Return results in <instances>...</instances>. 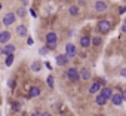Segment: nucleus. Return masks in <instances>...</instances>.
Masks as SVG:
<instances>
[{"instance_id":"nucleus-28","label":"nucleus","mask_w":126,"mask_h":116,"mask_svg":"<svg viewBox=\"0 0 126 116\" xmlns=\"http://www.w3.org/2000/svg\"><path fill=\"white\" fill-rule=\"evenodd\" d=\"M8 85H9L11 89H15V80H14V79H11V80L8 82Z\"/></svg>"},{"instance_id":"nucleus-7","label":"nucleus","mask_w":126,"mask_h":116,"mask_svg":"<svg viewBox=\"0 0 126 116\" xmlns=\"http://www.w3.org/2000/svg\"><path fill=\"white\" fill-rule=\"evenodd\" d=\"M65 54H67L70 58H74V57L77 55V48H76V45L67 43V45H65Z\"/></svg>"},{"instance_id":"nucleus-8","label":"nucleus","mask_w":126,"mask_h":116,"mask_svg":"<svg viewBox=\"0 0 126 116\" xmlns=\"http://www.w3.org/2000/svg\"><path fill=\"white\" fill-rule=\"evenodd\" d=\"M110 100H111V103H113L114 106H117V107L123 104V97H122V92H116V94H113Z\"/></svg>"},{"instance_id":"nucleus-14","label":"nucleus","mask_w":126,"mask_h":116,"mask_svg":"<svg viewBox=\"0 0 126 116\" xmlns=\"http://www.w3.org/2000/svg\"><path fill=\"white\" fill-rule=\"evenodd\" d=\"M15 45H12V43H6L5 46H3V55H9V54H14L15 52Z\"/></svg>"},{"instance_id":"nucleus-15","label":"nucleus","mask_w":126,"mask_h":116,"mask_svg":"<svg viewBox=\"0 0 126 116\" xmlns=\"http://www.w3.org/2000/svg\"><path fill=\"white\" fill-rule=\"evenodd\" d=\"M40 94H42V89H40L39 86H31V88H30V91H28V97H31V98L39 97Z\"/></svg>"},{"instance_id":"nucleus-36","label":"nucleus","mask_w":126,"mask_h":116,"mask_svg":"<svg viewBox=\"0 0 126 116\" xmlns=\"http://www.w3.org/2000/svg\"><path fill=\"white\" fill-rule=\"evenodd\" d=\"M45 66H46V69H49V70H52V66H50V63H45Z\"/></svg>"},{"instance_id":"nucleus-20","label":"nucleus","mask_w":126,"mask_h":116,"mask_svg":"<svg viewBox=\"0 0 126 116\" xmlns=\"http://www.w3.org/2000/svg\"><path fill=\"white\" fill-rule=\"evenodd\" d=\"M46 83H47L49 88H52V89L55 88V80H53V76H52V75H49V76L46 77Z\"/></svg>"},{"instance_id":"nucleus-2","label":"nucleus","mask_w":126,"mask_h":116,"mask_svg":"<svg viewBox=\"0 0 126 116\" xmlns=\"http://www.w3.org/2000/svg\"><path fill=\"white\" fill-rule=\"evenodd\" d=\"M65 77H67L70 82H79V79H80L79 70L74 69V67H68V69L65 70Z\"/></svg>"},{"instance_id":"nucleus-4","label":"nucleus","mask_w":126,"mask_h":116,"mask_svg":"<svg viewBox=\"0 0 126 116\" xmlns=\"http://www.w3.org/2000/svg\"><path fill=\"white\" fill-rule=\"evenodd\" d=\"M55 63H56L58 66H61V67L68 66V63H70V57H68L67 54H59V55L55 57Z\"/></svg>"},{"instance_id":"nucleus-27","label":"nucleus","mask_w":126,"mask_h":116,"mask_svg":"<svg viewBox=\"0 0 126 116\" xmlns=\"http://www.w3.org/2000/svg\"><path fill=\"white\" fill-rule=\"evenodd\" d=\"M33 43H34V39H33L31 36H28V37H27V45H28V46H31Z\"/></svg>"},{"instance_id":"nucleus-12","label":"nucleus","mask_w":126,"mask_h":116,"mask_svg":"<svg viewBox=\"0 0 126 116\" xmlns=\"http://www.w3.org/2000/svg\"><path fill=\"white\" fill-rule=\"evenodd\" d=\"M101 88H102V85L98 82V80H95V82H92V85L89 86V94H98L99 91H101Z\"/></svg>"},{"instance_id":"nucleus-6","label":"nucleus","mask_w":126,"mask_h":116,"mask_svg":"<svg viewBox=\"0 0 126 116\" xmlns=\"http://www.w3.org/2000/svg\"><path fill=\"white\" fill-rule=\"evenodd\" d=\"M95 11L98 14H105L108 11V5L104 2V0H98V2H95Z\"/></svg>"},{"instance_id":"nucleus-30","label":"nucleus","mask_w":126,"mask_h":116,"mask_svg":"<svg viewBox=\"0 0 126 116\" xmlns=\"http://www.w3.org/2000/svg\"><path fill=\"white\" fill-rule=\"evenodd\" d=\"M30 14H31V17H33V18H37V14H36V11H34V9H30Z\"/></svg>"},{"instance_id":"nucleus-29","label":"nucleus","mask_w":126,"mask_h":116,"mask_svg":"<svg viewBox=\"0 0 126 116\" xmlns=\"http://www.w3.org/2000/svg\"><path fill=\"white\" fill-rule=\"evenodd\" d=\"M125 12H126V6H122V8L119 9V14H120V15H123Z\"/></svg>"},{"instance_id":"nucleus-19","label":"nucleus","mask_w":126,"mask_h":116,"mask_svg":"<svg viewBox=\"0 0 126 116\" xmlns=\"http://www.w3.org/2000/svg\"><path fill=\"white\" fill-rule=\"evenodd\" d=\"M14 60H15V57H14V54H9V55H6V60H5V64H6L8 67H11V66L14 64Z\"/></svg>"},{"instance_id":"nucleus-37","label":"nucleus","mask_w":126,"mask_h":116,"mask_svg":"<svg viewBox=\"0 0 126 116\" xmlns=\"http://www.w3.org/2000/svg\"><path fill=\"white\" fill-rule=\"evenodd\" d=\"M0 55H3V46L0 45Z\"/></svg>"},{"instance_id":"nucleus-3","label":"nucleus","mask_w":126,"mask_h":116,"mask_svg":"<svg viewBox=\"0 0 126 116\" xmlns=\"http://www.w3.org/2000/svg\"><path fill=\"white\" fill-rule=\"evenodd\" d=\"M98 30H99L102 34L110 33V31H111V22H110L108 19H101V21H98Z\"/></svg>"},{"instance_id":"nucleus-18","label":"nucleus","mask_w":126,"mask_h":116,"mask_svg":"<svg viewBox=\"0 0 126 116\" xmlns=\"http://www.w3.org/2000/svg\"><path fill=\"white\" fill-rule=\"evenodd\" d=\"M107 101H108V100H107V98H105L102 94H98V95H96V100H95V103H96L98 106H105V103H107Z\"/></svg>"},{"instance_id":"nucleus-23","label":"nucleus","mask_w":126,"mask_h":116,"mask_svg":"<svg viewBox=\"0 0 126 116\" xmlns=\"http://www.w3.org/2000/svg\"><path fill=\"white\" fill-rule=\"evenodd\" d=\"M15 14H16V17H19V18H25V9H24V8H18Z\"/></svg>"},{"instance_id":"nucleus-26","label":"nucleus","mask_w":126,"mask_h":116,"mask_svg":"<svg viewBox=\"0 0 126 116\" xmlns=\"http://www.w3.org/2000/svg\"><path fill=\"white\" fill-rule=\"evenodd\" d=\"M119 75H120V77H125V79H126V67H123V69H120V72H119Z\"/></svg>"},{"instance_id":"nucleus-1","label":"nucleus","mask_w":126,"mask_h":116,"mask_svg":"<svg viewBox=\"0 0 126 116\" xmlns=\"http://www.w3.org/2000/svg\"><path fill=\"white\" fill-rule=\"evenodd\" d=\"M45 45H46L50 51H53V49L56 48V45H58V34H56L55 31H49V33H46Z\"/></svg>"},{"instance_id":"nucleus-13","label":"nucleus","mask_w":126,"mask_h":116,"mask_svg":"<svg viewBox=\"0 0 126 116\" xmlns=\"http://www.w3.org/2000/svg\"><path fill=\"white\" fill-rule=\"evenodd\" d=\"M15 33H16L19 37H25V36L28 34V30H27L25 25H18V27L15 28Z\"/></svg>"},{"instance_id":"nucleus-38","label":"nucleus","mask_w":126,"mask_h":116,"mask_svg":"<svg viewBox=\"0 0 126 116\" xmlns=\"http://www.w3.org/2000/svg\"><path fill=\"white\" fill-rule=\"evenodd\" d=\"M21 116H27V115H21Z\"/></svg>"},{"instance_id":"nucleus-11","label":"nucleus","mask_w":126,"mask_h":116,"mask_svg":"<svg viewBox=\"0 0 126 116\" xmlns=\"http://www.w3.org/2000/svg\"><path fill=\"white\" fill-rule=\"evenodd\" d=\"M79 75H80V79H82V80H89V79L92 77L91 70H89V69H86V67L80 69V70H79Z\"/></svg>"},{"instance_id":"nucleus-24","label":"nucleus","mask_w":126,"mask_h":116,"mask_svg":"<svg viewBox=\"0 0 126 116\" xmlns=\"http://www.w3.org/2000/svg\"><path fill=\"white\" fill-rule=\"evenodd\" d=\"M49 51H50V49L45 45V46H42V48L39 49V54H40V55H47V52H49Z\"/></svg>"},{"instance_id":"nucleus-5","label":"nucleus","mask_w":126,"mask_h":116,"mask_svg":"<svg viewBox=\"0 0 126 116\" xmlns=\"http://www.w3.org/2000/svg\"><path fill=\"white\" fill-rule=\"evenodd\" d=\"M15 21H16V14H15V12H9V14H6V15L3 17V24H5L6 27L15 24Z\"/></svg>"},{"instance_id":"nucleus-9","label":"nucleus","mask_w":126,"mask_h":116,"mask_svg":"<svg viewBox=\"0 0 126 116\" xmlns=\"http://www.w3.org/2000/svg\"><path fill=\"white\" fill-rule=\"evenodd\" d=\"M9 40H11V31L9 30L0 31V45H6Z\"/></svg>"},{"instance_id":"nucleus-16","label":"nucleus","mask_w":126,"mask_h":116,"mask_svg":"<svg viewBox=\"0 0 126 116\" xmlns=\"http://www.w3.org/2000/svg\"><path fill=\"white\" fill-rule=\"evenodd\" d=\"M99 94H102L107 100H110V98H111V95H113V89H111V88H108V86H102V88H101V91H99Z\"/></svg>"},{"instance_id":"nucleus-22","label":"nucleus","mask_w":126,"mask_h":116,"mask_svg":"<svg viewBox=\"0 0 126 116\" xmlns=\"http://www.w3.org/2000/svg\"><path fill=\"white\" fill-rule=\"evenodd\" d=\"M40 69H42V64H40L39 61H34V63L31 64V70H33V72H40Z\"/></svg>"},{"instance_id":"nucleus-31","label":"nucleus","mask_w":126,"mask_h":116,"mask_svg":"<svg viewBox=\"0 0 126 116\" xmlns=\"http://www.w3.org/2000/svg\"><path fill=\"white\" fill-rule=\"evenodd\" d=\"M31 116H42V112H39V110H37V112H33Z\"/></svg>"},{"instance_id":"nucleus-32","label":"nucleus","mask_w":126,"mask_h":116,"mask_svg":"<svg viewBox=\"0 0 126 116\" xmlns=\"http://www.w3.org/2000/svg\"><path fill=\"white\" fill-rule=\"evenodd\" d=\"M122 97H123V101H126V89L122 91Z\"/></svg>"},{"instance_id":"nucleus-33","label":"nucleus","mask_w":126,"mask_h":116,"mask_svg":"<svg viewBox=\"0 0 126 116\" xmlns=\"http://www.w3.org/2000/svg\"><path fill=\"white\" fill-rule=\"evenodd\" d=\"M122 31L126 34V21H125V22H123V25H122Z\"/></svg>"},{"instance_id":"nucleus-35","label":"nucleus","mask_w":126,"mask_h":116,"mask_svg":"<svg viewBox=\"0 0 126 116\" xmlns=\"http://www.w3.org/2000/svg\"><path fill=\"white\" fill-rule=\"evenodd\" d=\"M42 116H52V113H50V112H43Z\"/></svg>"},{"instance_id":"nucleus-34","label":"nucleus","mask_w":126,"mask_h":116,"mask_svg":"<svg viewBox=\"0 0 126 116\" xmlns=\"http://www.w3.org/2000/svg\"><path fill=\"white\" fill-rule=\"evenodd\" d=\"M98 82H99L102 86H105V79H98Z\"/></svg>"},{"instance_id":"nucleus-21","label":"nucleus","mask_w":126,"mask_h":116,"mask_svg":"<svg viewBox=\"0 0 126 116\" xmlns=\"http://www.w3.org/2000/svg\"><path fill=\"white\" fill-rule=\"evenodd\" d=\"M101 43H102V39H101L99 36L92 37V45H94V46H101Z\"/></svg>"},{"instance_id":"nucleus-25","label":"nucleus","mask_w":126,"mask_h":116,"mask_svg":"<svg viewBox=\"0 0 126 116\" xmlns=\"http://www.w3.org/2000/svg\"><path fill=\"white\" fill-rule=\"evenodd\" d=\"M12 107H14L15 112H19V110H21V104H19V103H12Z\"/></svg>"},{"instance_id":"nucleus-10","label":"nucleus","mask_w":126,"mask_h":116,"mask_svg":"<svg viewBox=\"0 0 126 116\" xmlns=\"http://www.w3.org/2000/svg\"><path fill=\"white\" fill-rule=\"evenodd\" d=\"M79 43H80V46L82 48H89L91 45H92V37H89V36H82L80 39H79Z\"/></svg>"},{"instance_id":"nucleus-17","label":"nucleus","mask_w":126,"mask_h":116,"mask_svg":"<svg viewBox=\"0 0 126 116\" xmlns=\"http://www.w3.org/2000/svg\"><path fill=\"white\" fill-rule=\"evenodd\" d=\"M68 14H70L71 17H77V15L80 14V8H79L77 5H71V6L68 8Z\"/></svg>"}]
</instances>
